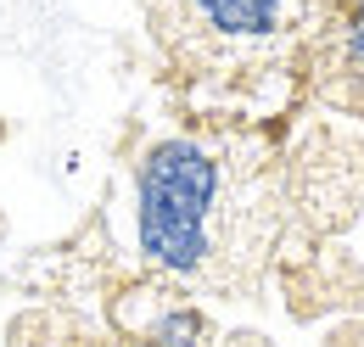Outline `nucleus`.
<instances>
[{
	"label": "nucleus",
	"mask_w": 364,
	"mask_h": 347,
	"mask_svg": "<svg viewBox=\"0 0 364 347\" xmlns=\"http://www.w3.org/2000/svg\"><path fill=\"white\" fill-rule=\"evenodd\" d=\"M331 73H348L364 85V0H342L331 17Z\"/></svg>",
	"instance_id": "obj_3"
},
{
	"label": "nucleus",
	"mask_w": 364,
	"mask_h": 347,
	"mask_svg": "<svg viewBox=\"0 0 364 347\" xmlns=\"http://www.w3.org/2000/svg\"><path fill=\"white\" fill-rule=\"evenodd\" d=\"M219 157L196 140H163L140 163V252L174 274H202L213 252Z\"/></svg>",
	"instance_id": "obj_1"
},
{
	"label": "nucleus",
	"mask_w": 364,
	"mask_h": 347,
	"mask_svg": "<svg viewBox=\"0 0 364 347\" xmlns=\"http://www.w3.org/2000/svg\"><path fill=\"white\" fill-rule=\"evenodd\" d=\"M196 336H202V319H196L191 308L168 314V319L157 325V347H196Z\"/></svg>",
	"instance_id": "obj_4"
},
{
	"label": "nucleus",
	"mask_w": 364,
	"mask_h": 347,
	"mask_svg": "<svg viewBox=\"0 0 364 347\" xmlns=\"http://www.w3.org/2000/svg\"><path fill=\"white\" fill-rule=\"evenodd\" d=\"M168 28L191 56L252 73L291 45L297 0H168Z\"/></svg>",
	"instance_id": "obj_2"
}]
</instances>
